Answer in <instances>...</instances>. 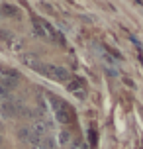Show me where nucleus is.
Masks as SVG:
<instances>
[{"mask_svg": "<svg viewBox=\"0 0 143 149\" xmlns=\"http://www.w3.org/2000/svg\"><path fill=\"white\" fill-rule=\"evenodd\" d=\"M55 120H57L59 124H69V122H71V114H69V108L55 112Z\"/></svg>", "mask_w": 143, "mask_h": 149, "instance_id": "423d86ee", "label": "nucleus"}, {"mask_svg": "<svg viewBox=\"0 0 143 149\" xmlns=\"http://www.w3.org/2000/svg\"><path fill=\"white\" fill-rule=\"evenodd\" d=\"M22 61H24V65H28L30 69H35V67H37V63H39V59L35 57V55H31V53H24Z\"/></svg>", "mask_w": 143, "mask_h": 149, "instance_id": "39448f33", "label": "nucleus"}, {"mask_svg": "<svg viewBox=\"0 0 143 149\" xmlns=\"http://www.w3.org/2000/svg\"><path fill=\"white\" fill-rule=\"evenodd\" d=\"M33 33H35L37 37H41V39H49V37H47V31H45L43 22L37 20V18H33Z\"/></svg>", "mask_w": 143, "mask_h": 149, "instance_id": "7ed1b4c3", "label": "nucleus"}, {"mask_svg": "<svg viewBox=\"0 0 143 149\" xmlns=\"http://www.w3.org/2000/svg\"><path fill=\"white\" fill-rule=\"evenodd\" d=\"M2 8H4V14H6V16H18V10H16L14 6H10V4H4Z\"/></svg>", "mask_w": 143, "mask_h": 149, "instance_id": "9d476101", "label": "nucleus"}, {"mask_svg": "<svg viewBox=\"0 0 143 149\" xmlns=\"http://www.w3.org/2000/svg\"><path fill=\"white\" fill-rule=\"evenodd\" d=\"M0 114H2V118H4V120L18 118V100H14V98L4 100V102L0 104Z\"/></svg>", "mask_w": 143, "mask_h": 149, "instance_id": "f03ea898", "label": "nucleus"}, {"mask_svg": "<svg viewBox=\"0 0 143 149\" xmlns=\"http://www.w3.org/2000/svg\"><path fill=\"white\" fill-rule=\"evenodd\" d=\"M78 88H83V81H81V79H71V81H69V90L78 94Z\"/></svg>", "mask_w": 143, "mask_h": 149, "instance_id": "0eeeda50", "label": "nucleus"}, {"mask_svg": "<svg viewBox=\"0 0 143 149\" xmlns=\"http://www.w3.org/2000/svg\"><path fill=\"white\" fill-rule=\"evenodd\" d=\"M0 143H2V134H0Z\"/></svg>", "mask_w": 143, "mask_h": 149, "instance_id": "f8f14e48", "label": "nucleus"}, {"mask_svg": "<svg viewBox=\"0 0 143 149\" xmlns=\"http://www.w3.org/2000/svg\"><path fill=\"white\" fill-rule=\"evenodd\" d=\"M0 98H6V100H8V98H10V92H8V90L4 88L2 84H0Z\"/></svg>", "mask_w": 143, "mask_h": 149, "instance_id": "9b49d317", "label": "nucleus"}, {"mask_svg": "<svg viewBox=\"0 0 143 149\" xmlns=\"http://www.w3.org/2000/svg\"><path fill=\"white\" fill-rule=\"evenodd\" d=\"M33 71H37L39 74H45V77H49V79H53V81H59V82H65V81L71 79V74H69V71L65 67L51 65V63H41V61H39L37 67L33 69Z\"/></svg>", "mask_w": 143, "mask_h": 149, "instance_id": "f257e3e1", "label": "nucleus"}, {"mask_svg": "<svg viewBox=\"0 0 143 149\" xmlns=\"http://www.w3.org/2000/svg\"><path fill=\"white\" fill-rule=\"evenodd\" d=\"M69 141H71V134H69V132H61L59 134V143L61 145H67Z\"/></svg>", "mask_w": 143, "mask_h": 149, "instance_id": "1a4fd4ad", "label": "nucleus"}, {"mask_svg": "<svg viewBox=\"0 0 143 149\" xmlns=\"http://www.w3.org/2000/svg\"><path fill=\"white\" fill-rule=\"evenodd\" d=\"M0 39L10 43V41H14V33H12V31H8V30H2V28H0Z\"/></svg>", "mask_w": 143, "mask_h": 149, "instance_id": "6e6552de", "label": "nucleus"}, {"mask_svg": "<svg viewBox=\"0 0 143 149\" xmlns=\"http://www.w3.org/2000/svg\"><path fill=\"white\" fill-rule=\"evenodd\" d=\"M49 104H51V110H53V114L55 112H59V110H65L67 108V104L61 100V98H57V96H49Z\"/></svg>", "mask_w": 143, "mask_h": 149, "instance_id": "20e7f679", "label": "nucleus"}]
</instances>
